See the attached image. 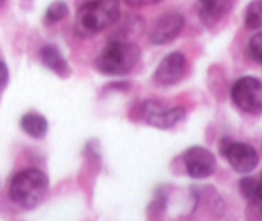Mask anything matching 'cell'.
<instances>
[{
  "label": "cell",
  "mask_w": 262,
  "mask_h": 221,
  "mask_svg": "<svg viewBox=\"0 0 262 221\" xmlns=\"http://www.w3.org/2000/svg\"><path fill=\"white\" fill-rule=\"evenodd\" d=\"M8 81H9V71H8V67L5 65L4 61L0 60V91L5 89Z\"/></svg>",
  "instance_id": "cell-17"
},
{
  "label": "cell",
  "mask_w": 262,
  "mask_h": 221,
  "mask_svg": "<svg viewBox=\"0 0 262 221\" xmlns=\"http://www.w3.org/2000/svg\"><path fill=\"white\" fill-rule=\"evenodd\" d=\"M232 99L242 112L260 114L262 112V83L256 77H242L232 87Z\"/></svg>",
  "instance_id": "cell-4"
},
{
  "label": "cell",
  "mask_w": 262,
  "mask_h": 221,
  "mask_svg": "<svg viewBox=\"0 0 262 221\" xmlns=\"http://www.w3.org/2000/svg\"><path fill=\"white\" fill-rule=\"evenodd\" d=\"M119 0H87L77 9L74 33L82 38L95 35L119 19Z\"/></svg>",
  "instance_id": "cell-1"
},
{
  "label": "cell",
  "mask_w": 262,
  "mask_h": 221,
  "mask_svg": "<svg viewBox=\"0 0 262 221\" xmlns=\"http://www.w3.org/2000/svg\"><path fill=\"white\" fill-rule=\"evenodd\" d=\"M245 25L248 30H260L262 25L261 0H255L248 5L246 10Z\"/></svg>",
  "instance_id": "cell-14"
},
{
  "label": "cell",
  "mask_w": 262,
  "mask_h": 221,
  "mask_svg": "<svg viewBox=\"0 0 262 221\" xmlns=\"http://www.w3.org/2000/svg\"><path fill=\"white\" fill-rule=\"evenodd\" d=\"M141 49L135 42L113 40L96 59V68L107 76H125L138 64Z\"/></svg>",
  "instance_id": "cell-3"
},
{
  "label": "cell",
  "mask_w": 262,
  "mask_h": 221,
  "mask_svg": "<svg viewBox=\"0 0 262 221\" xmlns=\"http://www.w3.org/2000/svg\"><path fill=\"white\" fill-rule=\"evenodd\" d=\"M220 152L227 158L230 166L239 174H248L260 163L258 153L252 146L242 142H232L224 138L220 143Z\"/></svg>",
  "instance_id": "cell-5"
},
{
  "label": "cell",
  "mask_w": 262,
  "mask_h": 221,
  "mask_svg": "<svg viewBox=\"0 0 262 221\" xmlns=\"http://www.w3.org/2000/svg\"><path fill=\"white\" fill-rule=\"evenodd\" d=\"M239 189L241 193L243 194V197H245L252 206H255L256 209H257V211H260L261 184L258 178H251V176H247V178L241 179Z\"/></svg>",
  "instance_id": "cell-13"
},
{
  "label": "cell",
  "mask_w": 262,
  "mask_h": 221,
  "mask_svg": "<svg viewBox=\"0 0 262 221\" xmlns=\"http://www.w3.org/2000/svg\"><path fill=\"white\" fill-rule=\"evenodd\" d=\"M187 60L184 54L173 51L161 60L155 72V79L163 86H171L182 79L186 73Z\"/></svg>",
  "instance_id": "cell-9"
},
{
  "label": "cell",
  "mask_w": 262,
  "mask_h": 221,
  "mask_svg": "<svg viewBox=\"0 0 262 221\" xmlns=\"http://www.w3.org/2000/svg\"><path fill=\"white\" fill-rule=\"evenodd\" d=\"M40 59L42 61L43 65L51 72L56 74V76L61 77V78H67L71 76L72 69L68 61L63 56L56 46L54 45H45L40 50Z\"/></svg>",
  "instance_id": "cell-10"
},
{
  "label": "cell",
  "mask_w": 262,
  "mask_h": 221,
  "mask_svg": "<svg viewBox=\"0 0 262 221\" xmlns=\"http://www.w3.org/2000/svg\"><path fill=\"white\" fill-rule=\"evenodd\" d=\"M247 54L253 61L260 64L262 61V33L257 32L250 38L247 45Z\"/></svg>",
  "instance_id": "cell-16"
},
{
  "label": "cell",
  "mask_w": 262,
  "mask_h": 221,
  "mask_svg": "<svg viewBox=\"0 0 262 221\" xmlns=\"http://www.w3.org/2000/svg\"><path fill=\"white\" fill-rule=\"evenodd\" d=\"M183 161L189 176L205 179L211 176L216 170V159L214 153L201 146H193L183 153Z\"/></svg>",
  "instance_id": "cell-7"
},
{
  "label": "cell",
  "mask_w": 262,
  "mask_h": 221,
  "mask_svg": "<svg viewBox=\"0 0 262 221\" xmlns=\"http://www.w3.org/2000/svg\"><path fill=\"white\" fill-rule=\"evenodd\" d=\"M146 123L158 129H170L186 117L183 106L165 107L158 101H147L142 107Z\"/></svg>",
  "instance_id": "cell-6"
},
{
  "label": "cell",
  "mask_w": 262,
  "mask_h": 221,
  "mask_svg": "<svg viewBox=\"0 0 262 221\" xmlns=\"http://www.w3.org/2000/svg\"><path fill=\"white\" fill-rule=\"evenodd\" d=\"M20 128L30 137L40 140L48 133V122L45 118L37 113H28L20 118Z\"/></svg>",
  "instance_id": "cell-12"
},
{
  "label": "cell",
  "mask_w": 262,
  "mask_h": 221,
  "mask_svg": "<svg viewBox=\"0 0 262 221\" xmlns=\"http://www.w3.org/2000/svg\"><path fill=\"white\" fill-rule=\"evenodd\" d=\"M4 2H5V0H0V8L3 7V4H4Z\"/></svg>",
  "instance_id": "cell-19"
},
{
  "label": "cell",
  "mask_w": 262,
  "mask_h": 221,
  "mask_svg": "<svg viewBox=\"0 0 262 221\" xmlns=\"http://www.w3.org/2000/svg\"><path fill=\"white\" fill-rule=\"evenodd\" d=\"M68 5L63 0H55L48 7L45 12V22L49 25L59 22L68 14Z\"/></svg>",
  "instance_id": "cell-15"
},
{
  "label": "cell",
  "mask_w": 262,
  "mask_h": 221,
  "mask_svg": "<svg viewBox=\"0 0 262 221\" xmlns=\"http://www.w3.org/2000/svg\"><path fill=\"white\" fill-rule=\"evenodd\" d=\"M184 17L181 13L168 12L156 19L150 31V41L155 45H164L173 41L181 33Z\"/></svg>",
  "instance_id": "cell-8"
},
{
  "label": "cell",
  "mask_w": 262,
  "mask_h": 221,
  "mask_svg": "<svg viewBox=\"0 0 262 221\" xmlns=\"http://www.w3.org/2000/svg\"><path fill=\"white\" fill-rule=\"evenodd\" d=\"M232 0H209L202 4L200 17L205 25L212 26L232 9Z\"/></svg>",
  "instance_id": "cell-11"
},
{
  "label": "cell",
  "mask_w": 262,
  "mask_h": 221,
  "mask_svg": "<svg viewBox=\"0 0 262 221\" xmlns=\"http://www.w3.org/2000/svg\"><path fill=\"white\" fill-rule=\"evenodd\" d=\"M200 2L202 3V4H204V3H206V2H209V0H200Z\"/></svg>",
  "instance_id": "cell-20"
},
{
  "label": "cell",
  "mask_w": 262,
  "mask_h": 221,
  "mask_svg": "<svg viewBox=\"0 0 262 221\" xmlns=\"http://www.w3.org/2000/svg\"><path fill=\"white\" fill-rule=\"evenodd\" d=\"M49 191V178L42 170L28 168L13 176L9 187L10 200L25 210L37 207Z\"/></svg>",
  "instance_id": "cell-2"
},
{
  "label": "cell",
  "mask_w": 262,
  "mask_h": 221,
  "mask_svg": "<svg viewBox=\"0 0 262 221\" xmlns=\"http://www.w3.org/2000/svg\"><path fill=\"white\" fill-rule=\"evenodd\" d=\"M161 0H124V3L129 7L133 8H143L148 7V5H155L160 3Z\"/></svg>",
  "instance_id": "cell-18"
}]
</instances>
